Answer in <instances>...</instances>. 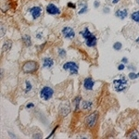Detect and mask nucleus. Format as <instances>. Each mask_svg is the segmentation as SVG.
<instances>
[{
    "label": "nucleus",
    "mask_w": 139,
    "mask_h": 139,
    "mask_svg": "<svg viewBox=\"0 0 139 139\" xmlns=\"http://www.w3.org/2000/svg\"><path fill=\"white\" fill-rule=\"evenodd\" d=\"M79 34L83 39V42L87 47L89 48H94L98 45V37L95 36V34H93L90 29L87 26L83 27V29L79 32Z\"/></svg>",
    "instance_id": "nucleus-1"
},
{
    "label": "nucleus",
    "mask_w": 139,
    "mask_h": 139,
    "mask_svg": "<svg viewBox=\"0 0 139 139\" xmlns=\"http://www.w3.org/2000/svg\"><path fill=\"white\" fill-rule=\"evenodd\" d=\"M114 90L117 93H122L124 92L128 88V79L125 76H122L120 78L114 79L112 82Z\"/></svg>",
    "instance_id": "nucleus-2"
},
{
    "label": "nucleus",
    "mask_w": 139,
    "mask_h": 139,
    "mask_svg": "<svg viewBox=\"0 0 139 139\" xmlns=\"http://www.w3.org/2000/svg\"><path fill=\"white\" fill-rule=\"evenodd\" d=\"M39 69V64L35 60H27L23 62L22 66V71L26 74L35 73Z\"/></svg>",
    "instance_id": "nucleus-3"
},
{
    "label": "nucleus",
    "mask_w": 139,
    "mask_h": 139,
    "mask_svg": "<svg viewBox=\"0 0 139 139\" xmlns=\"http://www.w3.org/2000/svg\"><path fill=\"white\" fill-rule=\"evenodd\" d=\"M54 89L49 85H44L39 91V97L44 101H49L53 98L54 95Z\"/></svg>",
    "instance_id": "nucleus-4"
},
{
    "label": "nucleus",
    "mask_w": 139,
    "mask_h": 139,
    "mask_svg": "<svg viewBox=\"0 0 139 139\" xmlns=\"http://www.w3.org/2000/svg\"><path fill=\"white\" fill-rule=\"evenodd\" d=\"M64 71H68L71 75H78L79 73V64L75 61H67L62 66Z\"/></svg>",
    "instance_id": "nucleus-5"
},
{
    "label": "nucleus",
    "mask_w": 139,
    "mask_h": 139,
    "mask_svg": "<svg viewBox=\"0 0 139 139\" xmlns=\"http://www.w3.org/2000/svg\"><path fill=\"white\" fill-rule=\"evenodd\" d=\"M28 15L33 20H38L43 15V8L41 6H33L28 9Z\"/></svg>",
    "instance_id": "nucleus-6"
},
{
    "label": "nucleus",
    "mask_w": 139,
    "mask_h": 139,
    "mask_svg": "<svg viewBox=\"0 0 139 139\" xmlns=\"http://www.w3.org/2000/svg\"><path fill=\"white\" fill-rule=\"evenodd\" d=\"M98 121V111H94V112L90 113V114L85 118V120H84V123H85L87 128L93 129V128L97 125Z\"/></svg>",
    "instance_id": "nucleus-7"
},
{
    "label": "nucleus",
    "mask_w": 139,
    "mask_h": 139,
    "mask_svg": "<svg viewBox=\"0 0 139 139\" xmlns=\"http://www.w3.org/2000/svg\"><path fill=\"white\" fill-rule=\"evenodd\" d=\"M61 35L66 40L72 41L76 37V33L72 27L71 26H65L61 29Z\"/></svg>",
    "instance_id": "nucleus-8"
},
{
    "label": "nucleus",
    "mask_w": 139,
    "mask_h": 139,
    "mask_svg": "<svg viewBox=\"0 0 139 139\" xmlns=\"http://www.w3.org/2000/svg\"><path fill=\"white\" fill-rule=\"evenodd\" d=\"M46 13L50 16H59L61 14V10L56 4L49 3L46 6Z\"/></svg>",
    "instance_id": "nucleus-9"
},
{
    "label": "nucleus",
    "mask_w": 139,
    "mask_h": 139,
    "mask_svg": "<svg viewBox=\"0 0 139 139\" xmlns=\"http://www.w3.org/2000/svg\"><path fill=\"white\" fill-rule=\"evenodd\" d=\"M83 87L86 91H93V89L95 87V81L93 80L92 77H86L83 79Z\"/></svg>",
    "instance_id": "nucleus-10"
},
{
    "label": "nucleus",
    "mask_w": 139,
    "mask_h": 139,
    "mask_svg": "<svg viewBox=\"0 0 139 139\" xmlns=\"http://www.w3.org/2000/svg\"><path fill=\"white\" fill-rule=\"evenodd\" d=\"M128 15H129V12H128V9L127 8H122V7H121V8H118V9L115 10V16L118 18V19H120V20H125L127 17H128Z\"/></svg>",
    "instance_id": "nucleus-11"
},
{
    "label": "nucleus",
    "mask_w": 139,
    "mask_h": 139,
    "mask_svg": "<svg viewBox=\"0 0 139 139\" xmlns=\"http://www.w3.org/2000/svg\"><path fill=\"white\" fill-rule=\"evenodd\" d=\"M55 64V61L51 57H45L42 59V67L44 69H51Z\"/></svg>",
    "instance_id": "nucleus-12"
},
{
    "label": "nucleus",
    "mask_w": 139,
    "mask_h": 139,
    "mask_svg": "<svg viewBox=\"0 0 139 139\" xmlns=\"http://www.w3.org/2000/svg\"><path fill=\"white\" fill-rule=\"evenodd\" d=\"M77 7H79V10H78V12H77L78 15H83L88 11L87 2L84 1V0H81L80 2L77 4Z\"/></svg>",
    "instance_id": "nucleus-13"
},
{
    "label": "nucleus",
    "mask_w": 139,
    "mask_h": 139,
    "mask_svg": "<svg viewBox=\"0 0 139 139\" xmlns=\"http://www.w3.org/2000/svg\"><path fill=\"white\" fill-rule=\"evenodd\" d=\"M71 112V107L68 103H63L59 106V114L62 117H66Z\"/></svg>",
    "instance_id": "nucleus-14"
},
{
    "label": "nucleus",
    "mask_w": 139,
    "mask_h": 139,
    "mask_svg": "<svg viewBox=\"0 0 139 139\" xmlns=\"http://www.w3.org/2000/svg\"><path fill=\"white\" fill-rule=\"evenodd\" d=\"M82 110H84V111H89V110H92L93 108V102L91 100H83L82 101Z\"/></svg>",
    "instance_id": "nucleus-15"
},
{
    "label": "nucleus",
    "mask_w": 139,
    "mask_h": 139,
    "mask_svg": "<svg viewBox=\"0 0 139 139\" xmlns=\"http://www.w3.org/2000/svg\"><path fill=\"white\" fill-rule=\"evenodd\" d=\"M22 43H23V45H24L26 47H29V46H31L33 45V42H32V37L30 36L29 34H23L22 36Z\"/></svg>",
    "instance_id": "nucleus-16"
},
{
    "label": "nucleus",
    "mask_w": 139,
    "mask_h": 139,
    "mask_svg": "<svg viewBox=\"0 0 139 139\" xmlns=\"http://www.w3.org/2000/svg\"><path fill=\"white\" fill-rule=\"evenodd\" d=\"M72 104L74 106V111H78L80 110V105L82 104V98H81V95H76L75 98H73Z\"/></svg>",
    "instance_id": "nucleus-17"
},
{
    "label": "nucleus",
    "mask_w": 139,
    "mask_h": 139,
    "mask_svg": "<svg viewBox=\"0 0 139 139\" xmlns=\"http://www.w3.org/2000/svg\"><path fill=\"white\" fill-rule=\"evenodd\" d=\"M131 20L134 22L139 24V9L138 10H134V12H132L131 14Z\"/></svg>",
    "instance_id": "nucleus-18"
},
{
    "label": "nucleus",
    "mask_w": 139,
    "mask_h": 139,
    "mask_svg": "<svg viewBox=\"0 0 139 139\" xmlns=\"http://www.w3.org/2000/svg\"><path fill=\"white\" fill-rule=\"evenodd\" d=\"M33 89V84L29 80H26L24 82V93L28 94L29 92H31Z\"/></svg>",
    "instance_id": "nucleus-19"
},
{
    "label": "nucleus",
    "mask_w": 139,
    "mask_h": 139,
    "mask_svg": "<svg viewBox=\"0 0 139 139\" xmlns=\"http://www.w3.org/2000/svg\"><path fill=\"white\" fill-rule=\"evenodd\" d=\"M11 47H12V41H10V40H7L2 46L3 51H8L9 49H11Z\"/></svg>",
    "instance_id": "nucleus-20"
},
{
    "label": "nucleus",
    "mask_w": 139,
    "mask_h": 139,
    "mask_svg": "<svg viewBox=\"0 0 139 139\" xmlns=\"http://www.w3.org/2000/svg\"><path fill=\"white\" fill-rule=\"evenodd\" d=\"M58 56H59L60 59H65V58L67 57L66 49H64V48H59V49H58Z\"/></svg>",
    "instance_id": "nucleus-21"
},
{
    "label": "nucleus",
    "mask_w": 139,
    "mask_h": 139,
    "mask_svg": "<svg viewBox=\"0 0 139 139\" xmlns=\"http://www.w3.org/2000/svg\"><path fill=\"white\" fill-rule=\"evenodd\" d=\"M139 78V72H135V71H131V72H129V74H128V79H130V80H137V79Z\"/></svg>",
    "instance_id": "nucleus-22"
},
{
    "label": "nucleus",
    "mask_w": 139,
    "mask_h": 139,
    "mask_svg": "<svg viewBox=\"0 0 139 139\" xmlns=\"http://www.w3.org/2000/svg\"><path fill=\"white\" fill-rule=\"evenodd\" d=\"M128 137L129 138H139V133L137 130H133L132 132H130V134H128Z\"/></svg>",
    "instance_id": "nucleus-23"
},
{
    "label": "nucleus",
    "mask_w": 139,
    "mask_h": 139,
    "mask_svg": "<svg viewBox=\"0 0 139 139\" xmlns=\"http://www.w3.org/2000/svg\"><path fill=\"white\" fill-rule=\"evenodd\" d=\"M112 47L114 50H116V51H120V50L122 48V44L121 42H115L114 44H113Z\"/></svg>",
    "instance_id": "nucleus-24"
},
{
    "label": "nucleus",
    "mask_w": 139,
    "mask_h": 139,
    "mask_svg": "<svg viewBox=\"0 0 139 139\" xmlns=\"http://www.w3.org/2000/svg\"><path fill=\"white\" fill-rule=\"evenodd\" d=\"M67 7H68L69 8L75 9L76 7H77V4H75V3H73V2H68L67 3Z\"/></svg>",
    "instance_id": "nucleus-25"
},
{
    "label": "nucleus",
    "mask_w": 139,
    "mask_h": 139,
    "mask_svg": "<svg viewBox=\"0 0 139 139\" xmlns=\"http://www.w3.org/2000/svg\"><path fill=\"white\" fill-rule=\"evenodd\" d=\"M35 38H36L37 40L43 39V38H44V34H43V32H37L36 34H35Z\"/></svg>",
    "instance_id": "nucleus-26"
},
{
    "label": "nucleus",
    "mask_w": 139,
    "mask_h": 139,
    "mask_svg": "<svg viewBox=\"0 0 139 139\" xmlns=\"http://www.w3.org/2000/svg\"><path fill=\"white\" fill-rule=\"evenodd\" d=\"M34 107H35V105H34V103H32V102L27 103V104H26V109H27V110H32V109H34Z\"/></svg>",
    "instance_id": "nucleus-27"
},
{
    "label": "nucleus",
    "mask_w": 139,
    "mask_h": 139,
    "mask_svg": "<svg viewBox=\"0 0 139 139\" xmlns=\"http://www.w3.org/2000/svg\"><path fill=\"white\" fill-rule=\"evenodd\" d=\"M117 69H118V71H122L125 69V64H123V63L119 64V65H118V67H117Z\"/></svg>",
    "instance_id": "nucleus-28"
},
{
    "label": "nucleus",
    "mask_w": 139,
    "mask_h": 139,
    "mask_svg": "<svg viewBox=\"0 0 139 139\" xmlns=\"http://www.w3.org/2000/svg\"><path fill=\"white\" fill-rule=\"evenodd\" d=\"M128 70H129L130 71H135L136 67L134 66V65H133V64H130L129 66H128Z\"/></svg>",
    "instance_id": "nucleus-29"
},
{
    "label": "nucleus",
    "mask_w": 139,
    "mask_h": 139,
    "mask_svg": "<svg viewBox=\"0 0 139 139\" xmlns=\"http://www.w3.org/2000/svg\"><path fill=\"white\" fill-rule=\"evenodd\" d=\"M6 34V28L3 24H1V37H3Z\"/></svg>",
    "instance_id": "nucleus-30"
},
{
    "label": "nucleus",
    "mask_w": 139,
    "mask_h": 139,
    "mask_svg": "<svg viewBox=\"0 0 139 139\" xmlns=\"http://www.w3.org/2000/svg\"><path fill=\"white\" fill-rule=\"evenodd\" d=\"M99 6H100V1L95 0V2H94V7H95V8H98Z\"/></svg>",
    "instance_id": "nucleus-31"
},
{
    "label": "nucleus",
    "mask_w": 139,
    "mask_h": 139,
    "mask_svg": "<svg viewBox=\"0 0 139 139\" xmlns=\"http://www.w3.org/2000/svg\"><path fill=\"white\" fill-rule=\"evenodd\" d=\"M121 62L123 64H128V62H129V60H128V59H127L126 57H123L122 59V60H121Z\"/></svg>",
    "instance_id": "nucleus-32"
},
{
    "label": "nucleus",
    "mask_w": 139,
    "mask_h": 139,
    "mask_svg": "<svg viewBox=\"0 0 139 139\" xmlns=\"http://www.w3.org/2000/svg\"><path fill=\"white\" fill-rule=\"evenodd\" d=\"M110 7H104V8H103V12L105 13V14H109L110 13Z\"/></svg>",
    "instance_id": "nucleus-33"
},
{
    "label": "nucleus",
    "mask_w": 139,
    "mask_h": 139,
    "mask_svg": "<svg viewBox=\"0 0 139 139\" xmlns=\"http://www.w3.org/2000/svg\"><path fill=\"white\" fill-rule=\"evenodd\" d=\"M57 129H58V126H57V127H55V128H54V129H53V130H52V132H51V134H49V135H47V137H46V138H50V137H51V136H52V135H53V134H55V132H56V130H57Z\"/></svg>",
    "instance_id": "nucleus-34"
},
{
    "label": "nucleus",
    "mask_w": 139,
    "mask_h": 139,
    "mask_svg": "<svg viewBox=\"0 0 139 139\" xmlns=\"http://www.w3.org/2000/svg\"><path fill=\"white\" fill-rule=\"evenodd\" d=\"M120 1H121V0H110V2H111L112 5H116V4H118Z\"/></svg>",
    "instance_id": "nucleus-35"
},
{
    "label": "nucleus",
    "mask_w": 139,
    "mask_h": 139,
    "mask_svg": "<svg viewBox=\"0 0 139 139\" xmlns=\"http://www.w3.org/2000/svg\"><path fill=\"white\" fill-rule=\"evenodd\" d=\"M8 134H9V136H11V137H14V138H16V135H15L14 134H12V133H8Z\"/></svg>",
    "instance_id": "nucleus-36"
},
{
    "label": "nucleus",
    "mask_w": 139,
    "mask_h": 139,
    "mask_svg": "<svg viewBox=\"0 0 139 139\" xmlns=\"http://www.w3.org/2000/svg\"><path fill=\"white\" fill-rule=\"evenodd\" d=\"M41 136V134H34V135H33V137H34V138H35V137H36V138H38V137H40Z\"/></svg>",
    "instance_id": "nucleus-37"
},
{
    "label": "nucleus",
    "mask_w": 139,
    "mask_h": 139,
    "mask_svg": "<svg viewBox=\"0 0 139 139\" xmlns=\"http://www.w3.org/2000/svg\"><path fill=\"white\" fill-rule=\"evenodd\" d=\"M3 71H4V70L1 69V78H3Z\"/></svg>",
    "instance_id": "nucleus-38"
},
{
    "label": "nucleus",
    "mask_w": 139,
    "mask_h": 139,
    "mask_svg": "<svg viewBox=\"0 0 139 139\" xmlns=\"http://www.w3.org/2000/svg\"><path fill=\"white\" fill-rule=\"evenodd\" d=\"M135 42H136V43H139V36L137 37L136 39H135Z\"/></svg>",
    "instance_id": "nucleus-39"
},
{
    "label": "nucleus",
    "mask_w": 139,
    "mask_h": 139,
    "mask_svg": "<svg viewBox=\"0 0 139 139\" xmlns=\"http://www.w3.org/2000/svg\"><path fill=\"white\" fill-rule=\"evenodd\" d=\"M135 2H136V4L139 6V0H135Z\"/></svg>",
    "instance_id": "nucleus-40"
}]
</instances>
